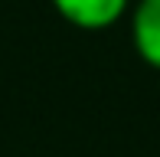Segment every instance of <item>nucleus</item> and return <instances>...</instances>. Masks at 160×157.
<instances>
[{
    "label": "nucleus",
    "mask_w": 160,
    "mask_h": 157,
    "mask_svg": "<svg viewBox=\"0 0 160 157\" xmlns=\"http://www.w3.org/2000/svg\"><path fill=\"white\" fill-rule=\"evenodd\" d=\"M134 49L147 66L160 69V0H137L131 10Z\"/></svg>",
    "instance_id": "f03ea898"
},
{
    "label": "nucleus",
    "mask_w": 160,
    "mask_h": 157,
    "mask_svg": "<svg viewBox=\"0 0 160 157\" xmlns=\"http://www.w3.org/2000/svg\"><path fill=\"white\" fill-rule=\"evenodd\" d=\"M52 7L78 30H108L128 13L131 0H52Z\"/></svg>",
    "instance_id": "f257e3e1"
}]
</instances>
